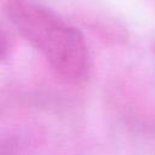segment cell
I'll list each match as a JSON object with an SVG mask.
<instances>
[{"mask_svg":"<svg viewBox=\"0 0 155 155\" xmlns=\"http://www.w3.org/2000/svg\"><path fill=\"white\" fill-rule=\"evenodd\" d=\"M10 16L22 35L44 54L58 74L70 80L84 76L87 50L78 30L34 6L16 5Z\"/></svg>","mask_w":155,"mask_h":155,"instance_id":"obj_1","label":"cell"},{"mask_svg":"<svg viewBox=\"0 0 155 155\" xmlns=\"http://www.w3.org/2000/svg\"><path fill=\"white\" fill-rule=\"evenodd\" d=\"M7 56V41L5 35L0 31V59H4Z\"/></svg>","mask_w":155,"mask_h":155,"instance_id":"obj_2","label":"cell"}]
</instances>
